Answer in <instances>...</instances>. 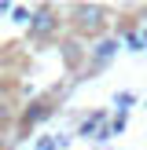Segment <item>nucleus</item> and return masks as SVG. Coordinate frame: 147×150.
<instances>
[{"label":"nucleus","mask_w":147,"mask_h":150,"mask_svg":"<svg viewBox=\"0 0 147 150\" xmlns=\"http://www.w3.org/2000/svg\"><path fill=\"white\" fill-rule=\"evenodd\" d=\"M66 22H70L77 40H103L110 26V7L107 4H70L66 7Z\"/></svg>","instance_id":"nucleus-1"},{"label":"nucleus","mask_w":147,"mask_h":150,"mask_svg":"<svg viewBox=\"0 0 147 150\" xmlns=\"http://www.w3.org/2000/svg\"><path fill=\"white\" fill-rule=\"evenodd\" d=\"M59 29H63L59 7H51V4H37L33 15H29V26H26V40H29V44H48L51 37H59Z\"/></svg>","instance_id":"nucleus-2"},{"label":"nucleus","mask_w":147,"mask_h":150,"mask_svg":"<svg viewBox=\"0 0 147 150\" xmlns=\"http://www.w3.org/2000/svg\"><path fill=\"white\" fill-rule=\"evenodd\" d=\"M51 114H55V106H51V99H48V95H44V99H33V103H29V106L19 114V125H15V128H19V136L33 132L37 125H41V121H48Z\"/></svg>","instance_id":"nucleus-3"},{"label":"nucleus","mask_w":147,"mask_h":150,"mask_svg":"<svg viewBox=\"0 0 147 150\" xmlns=\"http://www.w3.org/2000/svg\"><path fill=\"white\" fill-rule=\"evenodd\" d=\"M118 48H121V40H118V37H103V40H96L92 48H88V73L107 70L110 59L118 55Z\"/></svg>","instance_id":"nucleus-4"},{"label":"nucleus","mask_w":147,"mask_h":150,"mask_svg":"<svg viewBox=\"0 0 147 150\" xmlns=\"http://www.w3.org/2000/svg\"><path fill=\"white\" fill-rule=\"evenodd\" d=\"M103 121H107V114H103V110H96V114H88L85 121L77 125V136H81V139H96V136L103 132Z\"/></svg>","instance_id":"nucleus-5"},{"label":"nucleus","mask_w":147,"mask_h":150,"mask_svg":"<svg viewBox=\"0 0 147 150\" xmlns=\"http://www.w3.org/2000/svg\"><path fill=\"white\" fill-rule=\"evenodd\" d=\"M63 59H66V66H70V70H77V66H81V59L88 62V48H81V40H77V37H70V40L63 44Z\"/></svg>","instance_id":"nucleus-6"},{"label":"nucleus","mask_w":147,"mask_h":150,"mask_svg":"<svg viewBox=\"0 0 147 150\" xmlns=\"http://www.w3.org/2000/svg\"><path fill=\"white\" fill-rule=\"evenodd\" d=\"M11 125H19V117H15V99H11V92H4V84H0V128H11Z\"/></svg>","instance_id":"nucleus-7"},{"label":"nucleus","mask_w":147,"mask_h":150,"mask_svg":"<svg viewBox=\"0 0 147 150\" xmlns=\"http://www.w3.org/2000/svg\"><path fill=\"white\" fill-rule=\"evenodd\" d=\"M132 103H136V95H132V92H118V95H114V106L121 110V114H129Z\"/></svg>","instance_id":"nucleus-8"},{"label":"nucleus","mask_w":147,"mask_h":150,"mask_svg":"<svg viewBox=\"0 0 147 150\" xmlns=\"http://www.w3.org/2000/svg\"><path fill=\"white\" fill-rule=\"evenodd\" d=\"M125 125H129V114H121V110H118V114L110 117V132H114V136H121V132H125Z\"/></svg>","instance_id":"nucleus-9"},{"label":"nucleus","mask_w":147,"mask_h":150,"mask_svg":"<svg viewBox=\"0 0 147 150\" xmlns=\"http://www.w3.org/2000/svg\"><path fill=\"white\" fill-rule=\"evenodd\" d=\"M37 150H59V139H51V136H41V139H37Z\"/></svg>","instance_id":"nucleus-10"},{"label":"nucleus","mask_w":147,"mask_h":150,"mask_svg":"<svg viewBox=\"0 0 147 150\" xmlns=\"http://www.w3.org/2000/svg\"><path fill=\"white\" fill-rule=\"evenodd\" d=\"M140 37H143V48H147V26H143V33H140Z\"/></svg>","instance_id":"nucleus-11"},{"label":"nucleus","mask_w":147,"mask_h":150,"mask_svg":"<svg viewBox=\"0 0 147 150\" xmlns=\"http://www.w3.org/2000/svg\"><path fill=\"white\" fill-rule=\"evenodd\" d=\"M140 11H143V15H147V7H140Z\"/></svg>","instance_id":"nucleus-12"}]
</instances>
